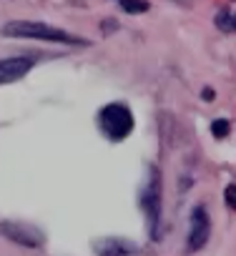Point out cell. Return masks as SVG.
I'll return each instance as SVG.
<instances>
[{"instance_id": "obj_1", "label": "cell", "mask_w": 236, "mask_h": 256, "mask_svg": "<svg viewBox=\"0 0 236 256\" xmlns=\"http://www.w3.org/2000/svg\"><path fill=\"white\" fill-rule=\"evenodd\" d=\"M3 36L8 38H36V40H48V43H63V46H90L88 38L73 36L68 30L53 28L48 23L38 20H10L3 26Z\"/></svg>"}, {"instance_id": "obj_2", "label": "cell", "mask_w": 236, "mask_h": 256, "mask_svg": "<svg viewBox=\"0 0 236 256\" xmlns=\"http://www.w3.org/2000/svg\"><path fill=\"white\" fill-rule=\"evenodd\" d=\"M134 126H136V118H134V113L126 103H108L98 110V128L113 144L128 138Z\"/></svg>"}, {"instance_id": "obj_3", "label": "cell", "mask_w": 236, "mask_h": 256, "mask_svg": "<svg viewBox=\"0 0 236 256\" xmlns=\"http://www.w3.org/2000/svg\"><path fill=\"white\" fill-rule=\"evenodd\" d=\"M161 201H164V191H161V171L156 166L148 168V176H146V184L141 186V194H138V204H141V211L148 221V231H151V238L158 236V228H161V216H164V208H161Z\"/></svg>"}, {"instance_id": "obj_4", "label": "cell", "mask_w": 236, "mask_h": 256, "mask_svg": "<svg viewBox=\"0 0 236 256\" xmlns=\"http://www.w3.org/2000/svg\"><path fill=\"white\" fill-rule=\"evenodd\" d=\"M208 236H211V216H208V211H206V206H194V211H191V226H188V251L194 254V251H201L204 246H206V241H208Z\"/></svg>"}, {"instance_id": "obj_5", "label": "cell", "mask_w": 236, "mask_h": 256, "mask_svg": "<svg viewBox=\"0 0 236 256\" xmlns=\"http://www.w3.org/2000/svg\"><path fill=\"white\" fill-rule=\"evenodd\" d=\"M0 234H3L8 241L20 244V246H28V248H38L46 241L43 231H38L30 224H16V221H3V224H0Z\"/></svg>"}, {"instance_id": "obj_6", "label": "cell", "mask_w": 236, "mask_h": 256, "mask_svg": "<svg viewBox=\"0 0 236 256\" xmlns=\"http://www.w3.org/2000/svg\"><path fill=\"white\" fill-rule=\"evenodd\" d=\"M36 60L30 56H13V58H0V86L16 83L26 78L33 70Z\"/></svg>"}, {"instance_id": "obj_7", "label": "cell", "mask_w": 236, "mask_h": 256, "mask_svg": "<svg viewBox=\"0 0 236 256\" xmlns=\"http://www.w3.org/2000/svg\"><path fill=\"white\" fill-rule=\"evenodd\" d=\"M96 254L98 256H136L141 246L131 238H118V236H106L96 241Z\"/></svg>"}, {"instance_id": "obj_8", "label": "cell", "mask_w": 236, "mask_h": 256, "mask_svg": "<svg viewBox=\"0 0 236 256\" xmlns=\"http://www.w3.org/2000/svg\"><path fill=\"white\" fill-rule=\"evenodd\" d=\"M118 3H121V8H124L126 13H131V16L151 10V3H148V0H118Z\"/></svg>"}, {"instance_id": "obj_9", "label": "cell", "mask_w": 236, "mask_h": 256, "mask_svg": "<svg viewBox=\"0 0 236 256\" xmlns=\"http://www.w3.org/2000/svg\"><path fill=\"white\" fill-rule=\"evenodd\" d=\"M228 134H231V123H228L226 118L211 120V136H214V138H226Z\"/></svg>"}, {"instance_id": "obj_10", "label": "cell", "mask_w": 236, "mask_h": 256, "mask_svg": "<svg viewBox=\"0 0 236 256\" xmlns=\"http://www.w3.org/2000/svg\"><path fill=\"white\" fill-rule=\"evenodd\" d=\"M214 23H216V28H218V30H224V33H234V26H231V13H228L226 8H221V10L216 13Z\"/></svg>"}, {"instance_id": "obj_11", "label": "cell", "mask_w": 236, "mask_h": 256, "mask_svg": "<svg viewBox=\"0 0 236 256\" xmlns=\"http://www.w3.org/2000/svg\"><path fill=\"white\" fill-rule=\"evenodd\" d=\"M224 204H226L231 211H236V184H228V186L224 188Z\"/></svg>"}, {"instance_id": "obj_12", "label": "cell", "mask_w": 236, "mask_h": 256, "mask_svg": "<svg viewBox=\"0 0 236 256\" xmlns=\"http://www.w3.org/2000/svg\"><path fill=\"white\" fill-rule=\"evenodd\" d=\"M201 96H204V100H214V90H211V88H204Z\"/></svg>"}, {"instance_id": "obj_13", "label": "cell", "mask_w": 236, "mask_h": 256, "mask_svg": "<svg viewBox=\"0 0 236 256\" xmlns=\"http://www.w3.org/2000/svg\"><path fill=\"white\" fill-rule=\"evenodd\" d=\"M113 28H116V20H106V33L113 30Z\"/></svg>"}, {"instance_id": "obj_14", "label": "cell", "mask_w": 236, "mask_h": 256, "mask_svg": "<svg viewBox=\"0 0 236 256\" xmlns=\"http://www.w3.org/2000/svg\"><path fill=\"white\" fill-rule=\"evenodd\" d=\"M231 26H234V30H236V13H231Z\"/></svg>"}]
</instances>
